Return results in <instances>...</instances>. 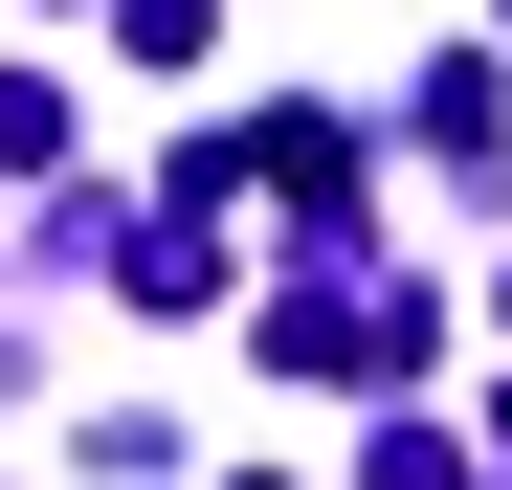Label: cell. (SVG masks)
<instances>
[{
    "mask_svg": "<svg viewBox=\"0 0 512 490\" xmlns=\"http://www.w3.org/2000/svg\"><path fill=\"white\" fill-rule=\"evenodd\" d=\"M245 490H268V468H245Z\"/></svg>",
    "mask_w": 512,
    "mask_h": 490,
    "instance_id": "cell-1",
    "label": "cell"
}]
</instances>
